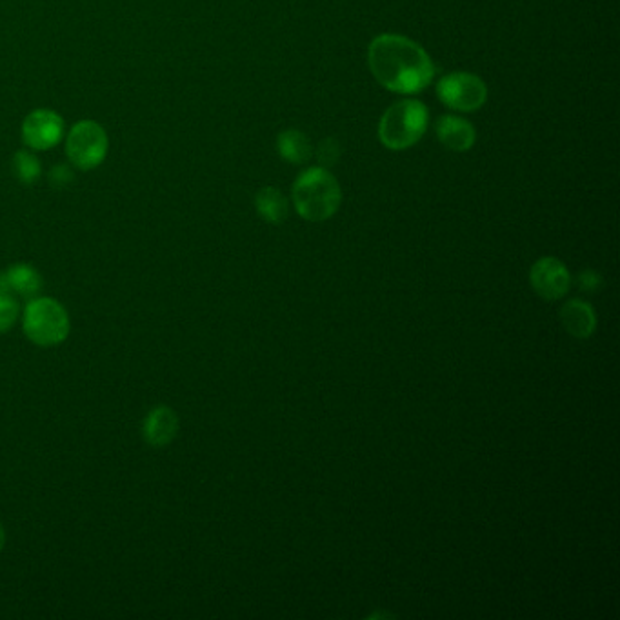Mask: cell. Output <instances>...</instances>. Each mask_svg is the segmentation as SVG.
Here are the masks:
<instances>
[{
  "mask_svg": "<svg viewBox=\"0 0 620 620\" xmlns=\"http://www.w3.org/2000/svg\"><path fill=\"white\" fill-rule=\"evenodd\" d=\"M368 64L380 86L402 95L426 90L435 77L430 55L417 42L393 33L371 40Z\"/></svg>",
  "mask_w": 620,
  "mask_h": 620,
  "instance_id": "1",
  "label": "cell"
},
{
  "mask_svg": "<svg viewBox=\"0 0 620 620\" xmlns=\"http://www.w3.org/2000/svg\"><path fill=\"white\" fill-rule=\"evenodd\" d=\"M0 293H8V295H11L10 284H8V279H6V273H0Z\"/></svg>",
  "mask_w": 620,
  "mask_h": 620,
  "instance_id": "19",
  "label": "cell"
},
{
  "mask_svg": "<svg viewBox=\"0 0 620 620\" xmlns=\"http://www.w3.org/2000/svg\"><path fill=\"white\" fill-rule=\"evenodd\" d=\"M4 544H6V530H4V526L0 522V551L4 548Z\"/></svg>",
  "mask_w": 620,
  "mask_h": 620,
  "instance_id": "20",
  "label": "cell"
},
{
  "mask_svg": "<svg viewBox=\"0 0 620 620\" xmlns=\"http://www.w3.org/2000/svg\"><path fill=\"white\" fill-rule=\"evenodd\" d=\"M15 173L24 184H31L40 177V164L30 151L22 150L15 155Z\"/></svg>",
  "mask_w": 620,
  "mask_h": 620,
  "instance_id": "15",
  "label": "cell"
},
{
  "mask_svg": "<svg viewBox=\"0 0 620 620\" xmlns=\"http://www.w3.org/2000/svg\"><path fill=\"white\" fill-rule=\"evenodd\" d=\"M428 130V108L420 100H399L384 111L379 139L388 150L402 151L415 146Z\"/></svg>",
  "mask_w": 620,
  "mask_h": 620,
  "instance_id": "3",
  "label": "cell"
},
{
  "mask_svg": "<svg viewBox=\"0 0 620 620\" xmlns=\"http://www.w3.org/2000/svg\"><path fill=\"white\" fill-rule=\"evenodd\" d=\"M579 284L580 290L593 293V291L599 290L600 286H602V277H600L597 271H582L579 275Z\"/></svg>",
  "mask_w": 620,
  "mask_h": 620,
  "instance_id": "18",
  "label": "cell"
},
{
  "mask_svg": "<svg viewBox=\"0 0 620 620\" xmlns=\"http://www.w3.org/2000/svg\"><path fill=\"white\" fill-rule=\"evenodd\" d=\"M277 146H279L280 157L291 164H306L313 155L310 139L299 130L282 131L277 140Z\"/></svg>",
  "mask_w": 620,
  "mask_h": 620,
  "instance_id": "13",
  "label": "cell"
},
{
  "mask_svg": "<svg viewBox=\"0 0 620 620\" xmlns=\"http://www.w3.org/2000/svg\"><path fill=\"white\" fill-rule=\"evenodd\" d=\"M530 284L542 299L559 300L570 291V271L559 259L542 257L531 268Z\"/></svg>",
  "mask_w": 620,
  "mask_h": 620,
  "instance_id": "7",
  "label": "cell"
},
{
  "mask_svg": "<svg viewBox=\"0 0 620 620\" xmlns=\"http://www.w3.org/2000/svg\"><path fill=\"white\" fill-rule=\"evenodd\" d=\"M144 439L153 448H164L171 444L179 433V417L168 406H157L144 420Z\"/></svg>",
  "mask_w": 620,
  "mask_h": 620,
  "instance_id": "9",
  "label": "cell"
},
{
  "mask_svg": "<svg viewBox=\"0 0 620 620\" xmlns=\"http://www.w3.org/2000/svg\"><path fill=\"white\" fill-rule=\"evenodd\" d=\"M6 279L10 284V290L19 293L20 297L35 299V295L42 288V277L39 271L30 264H15L6 271Z\"/></svg>",
  "mask_w": 620,
  "mask_h": 620,
  "instance_id": "14",
  "label": "cell"
},
{
  "mask_svg": "<svg viewBox=\"0 0 620 620\" xmlns=\"http://www.w3.org/2000/svg\"><path fill=\"white\" fill-rule=\"evenodd\" d=\"M317 159L322 166H333L340 159V144L335 139H324L317 148Z\"/></svg>",
  "mask_w": 620,
  "mask_h": 620,
  "instance_id": "17",
  "label": "cell"
},
{
  "mask_svg": "<svg viewBox=\"0 0 620 620\" xmlns=\"http://www.w3.org/2000/svg\"><path fill=\"white\" fill-rule=\"evenodd\" d=\"M435 133L439 137L442 146L451 151H468L477 140L475 128L466 119H460L455 115H444L435 124Z\"/></svg>",
  "mask_w": 620,
  "mask_h": 620,
  "instance_id": "11",
  "label": "cell"
},
{
  "mask_svg": "<svg viewBox=\"0 0 620 620\" xmlns=\"http://www.w3.org/2000/svg\"><path fill=\"white\" fill-rule=\"evenodd\" d=\"M19 319V304L8 293H0V333L10 331Z\"/></svg>",
  "mask_w": 620,
  "mask_h": 620,
  "instance_id": "16",
  "label": "cell"
},
{
  "mask_svg": "<svg viewBox=\"0 0 620 620\" xmlns=\"http://www.w3.org/2000/svg\"><path fill=\"white\" fill-rule=\"evenodd\" d=\"M24 333L40 348L59 346L70 335V315L51 297L31 299L24 311Z\"/></svg>",
  "mask_w": 620,
  "mask_h": 620,
  "instance_id": "4",
  "label": "cell"
},
{
  "mask_svg": "<svg viewBox=\"0 0 620 620\" xmlns=\"http://www.w3.org/2000/svg\"><path fill=\"white\" fill-rule=\"evenodd\" d=\"M437 97L451 110L470 113L480 110L486 104L488 88L484 80L473 73L453 71L439 80Z\"/></svg>",
  "mask_w": 620,
  "mask_h": 620,
  "instance_id": "5",
  "label": "cell"
},
{
  "mask_svg": "<svg viewBox=\"0 0 620 620\" xmlns=\"http://www.w3.org/2000/svg\"><path fill=\"white\" fill-rule=\"evenodd\" d=\"M66 151L71 162L80 170H93L108 155V135L93 120H82L73 126L66 140Z\"/></svg>",
  "mask_w": 620,
  "mask_h": 620,
  "instance_id": "6",
  "label": "cell"
},
{
  "mask_svg": "<svg viewBox=\"0 0 620 620\" xmlns=\"http://www.w3.org/2000/svg\"><path fill=\"white\" fill-rule=\"evenodd\" d=\"M560 322L575 339H588L597 330V315L586 300H568L560 308Z\"/></svg>",
  "mask_w": 620,
  "mask_h": 620,
  "instance_id": "10",
  "label": "cell"
},
{
  "mask_svg": "<svg viewBox=\"0 0 620 620\" xmlns=\"http://www.w3.org/2000/svg\"><path fill=\"white\" fill-rule=\"evenodd\" d=\"M260 217L270 224H282L288 219V199L277 188H262L255 197Z\"/></svg>",
  "mask_w": 620,
  "mask_h": 620,
  "instance_id": "12",
  "label": "cell"
},
{
  "mask_svg": "<svg viewBox=\"0 0 620 620\" xmlns=\"http://www.w3.org/2000/svg\"><path fill=\"white\" fill-rule=\"evenodd\" d=\"M62 135H64V120L55 111H33L22 124L24 142L33 150H50L59 144Z\"/></svg>",
  "mask_w": 620,
  "mask_h": 620,
  "instance_id": "8",
  "label": "cell"
},
{
  "mask_svg": "<svg viewBox=\"0 0 620 620\" xmlns=\"http://www.w3.org/2000/svg\"><path fill=\"white\" fill-rule=\"evenodd\" d=\"M339 182L324 168L302 171L293 184V204L302 219L324 222L340 208Z\"/></svg>",
  "mask_w": 620,
  "mask_h": 620,
  "instance_id": "2",
  "label": "cell"
}]
</instances>
